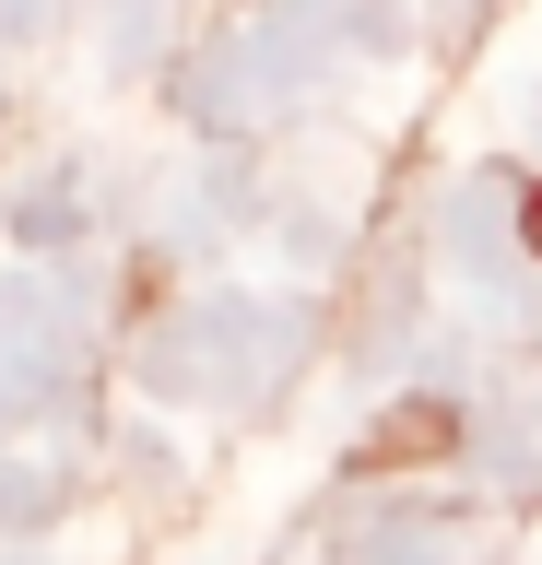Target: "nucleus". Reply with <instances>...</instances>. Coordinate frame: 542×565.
<instances>
[{
  "mask_svg": "<svg viewBox=\"0 0 542 565\" xmlns=\"http://www.w3.org/2000/svg\"><path fill=\"white\" fill-rule=\"evenodd\" d=\"M531 247H542V201H531Z\"/></svg>",
  "mask_w": 542,
  "mask_h": 565,
  "instance_id": "f257e3e1",
  "label": "nucleus"
}]
</instances>
